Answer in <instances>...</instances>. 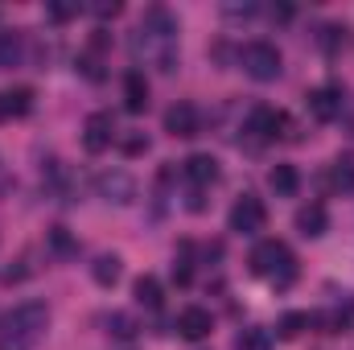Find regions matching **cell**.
Here are the masks:
<instances>
[{
  "label": "cell",
  "mask_w": 354,
  "mask_h": 350,
  "mask_svg": "<svg viewBox=\"0 0 354 350\" xmlns=\"http://www.w3.org/2000/svg\"><path fill=\"white\" fill-rule=\"evenodd\" d=\"M305 326H309V313H284V317H280V330H276V334H280V338H297V334H301Z\"/></svg>",
  "instance_id": "22"
},
{
  "label": "cell",
  "mask_w": 354,
  "mask_h": 350,
  "mask_svg": "<svg viewBox=\"0 0 354 350\" xmlns=\"http://www.w3.org/2000/svg\"><path fill=\"white\" fill-rule=\"evenodd\" d=\"M185 177H189L194 185H214V181H218V161L206 157V153H194V157L185 161Z\"/></svg>",
  "instance_id": "15"
},
{
  "label": "cell",
  "mask_w": 354,
  "mask_h": 350,
  "mask_svg": "<svg viewBox=\"0 0 354 350\" xmlns=\"http://www.w3.org/2000/svg\"><path fill=\"white\" fill-rule=\"evenodd\" d=\"M145 29H153V33H165V37H177V21L169 8H161V4H153L149 12H145V21H140Z\"/></svg>",
  "instance_id": "17"
},
{
  "label": "cell",
  "mask_w": 354,
  "mask_h": 350,
  "mask_svg": "<svg viewBox=\"0 0 354 350\" xmlns=\"http://www.w3.org/2000/svg\"><path fill=\"white\" fill-rule=\"evenodd\" d=\"M189 276H194V272H189V264L177 260V264H174V280H177V284H189Z\"/></svg>",
  "instance_id": "29"
},
{
  "label": "cell",
  "mask_w": 354,
  "mask_h": 350,
  "mask_svg": "<svg viewBox=\"0 0 354 350\" xmlns=\"http://www.w3.org/2000/svg\"><path fill=\"white\" fill-rule=\"evenodd\" d=\"M95 190H99V198H107L115 206H132L136 202V177L124 174V169H103L95 177Z\"/></svg>",
  "instance_id": "5"
},
{
  "label": "cell",
  "mask_w": 354,
  "mask_h": 350,
  "mask_svg": "<svg viewBox=\"0 0 354 350\" xmlns=\"http://www.w3.org/2000/svg\"><path fill=\"white\" fill-rule=\"evenodd\" d=\"M227 17H256V4H227Z\"/></svg>",
  "instance_id": "28"
},
{
  "label": "cell",
  "mask_w": 354,
  "mask_h": 350,
  "mask_svg": "<svg viewBox=\"0 0 354 350\" xmlns=\"http://www.w3.org/2000/svg\"><path fill=\"white\" fill-rule=\"evenodd\" d=\"M50 326V309L41 301H25L17 305L4 322H0V350H33L37 338Z\"/></svg>",
  "instance_id": "1"
},
{
  "label": "cell",
  "mask_w": 354,
  "mask_h": 350,
  "mask_svg": "<svg viewBox=\"0 0 354 350\" xmlns=\"http://www.w3.org/2000/svg\"><path fill=\"white\" fill-rule=\"evenodd\" d=\"M12 66H21V33L0 29V71H12Z\"/></svg>",
  "instance_id": "19"
},
{
  "label": "cell",
  "mask_w": 354,
  "mask_h": 350,
  "mask_svg": "<svg viewBox=\"0 0 354 350\" xmlns=\"http://www.w3.org/2000/svg\"><path fill=\"white\" fill-rule=\"evenodd\" d=\"M29 111H33V91L29 87H17V91L0 95V120H17V116H29Z\"/></svg>",
  "instance_id": "13"
},
{
  "label": "cell",
  "mask_w": 354,
  "mask_h": 350,
  "mask_svg": "<svg viewBox=\"0 0 354 350\" xmlns=\"http://www.w3.org/2000/svg\"><path fill=\"white\" fill-rule=\"evenodd\" d=\"M330 185L334 190H342V194H351L354 190V161H334V169H330Z\"/></svg>",
  "instance_id": "21"
},
{
  "label": "cell",
  "mask_w": 354,
  "mask_h": 350,
  "mask_svg": "<svg viewBox=\"0 0 354 350\" xmlns=\"http://www.w3.org/2000/svg\"><path fill=\"white\" fill-rule=\"evenodd\" d=\"M210 330H214V317H210L206 309L189 305V309H181V313H177V334H181L185 342H202Z\"/></svg>",
  "instance_id": "8"
},
{
  "label": "cell",
  "mask_w": 354,
  "mask_h": 350,
  "mask_svg": "<svg viewBox=\"0 0 354 350\" xmlns=\"http://www.w3.org/2000/svg\"><path fill=\"white\" fill-rule=\"evenodd\" d=\"M268 185H272L280 198H292V194L301 190V177H297V169H292V165H276V169L268 174Z\"/></svg>",
  "instance_id": "16"
},
{
  "label": "cell",
  "mask_w": 354,
  "mask_h": 350,
  "mask_svg": "<svg viewBox=\"0 0 354 350\" xmlns=\"http://www.w3.org/2000/svg\"><path fill=\"white\" fill-rule=\"evenodd\" d=\"M111 140H115V120H111L107 111H91L87 124H83V145H87V153L111 149Z\"/></svg>",
  "instance_id": "7"
},
{
  "label": "cell",
  "mask_w": 354,
  "mask_h": 350,
  "mask_svg": "<svg viewBox=\"0 0 354 350\" xmlns=\"http://www.w3.org/2000/svg\"><path fill=\"white\" fill-rule=\"evenodd\" d=\"M107 330H111L115 338H132V334H136V322H132L128 313H111V317H107Z\"/></svg>",
  "instance_id": "23"
},
{
  "label": "cell",
  "mask_w": 354,
  "mask_h": 350,
  "mask_svg": "<svg viewBox=\"0 0 354 350\" xmlns=\"http://www.w3.org/2000/svg\"><path fill=\"white\" fill-rule=\"evenodd\" d=\"M120 272H124L120 256H99V260L91 264V276H95V284H103V288H111V284L120 280Z\"/></svg>",
  "instance_id": "18"
},
{
  "label": "cell",
  "mask_w": 354,
  "mask_h": 350,
  "mask_svg": "<svg viewBox=\"0 0 354 350\" xmlns=\"http://www.w3.org/2000/svg\"><path fill=\"white\" fill-rule=\"evenodd\" d=\"M124 107H128L132 116L149 107V83H145L140 71H128V75H124Z\"/></svg>",
  "instance_id": "12"
},
{
  "label": "cell",
  "mask_w": 354,
  "mask_h": 350,
  "mask_svg": "<svg viewBox=\"0 0 354 350\" xmlns=\"http://www.w3.org/2000/svg\"><path fill=\"white\" fill-rule=\"evenodd\" d=\"M264 223H268V210H264V202H260L256 194H243V198L231 206V231L256 235V231H264Z\"/></svg>",
  "instance_id": "6"
},
{
  "label": "cell",
  "mask_w": 354,
  "mask_h": 350,
  "mask_svg": "<svg viewBox=\"0 0 354 350\" xmlns=\"http://www.w3.org/2000/svg\"><path fill=\"white\" fill-rule=\"evenodd\" d=\"M165 132L169 136H198V107L194 103H174L165 111Z\"/></svg>",
  "instance_id": "9"
},
{
  "label": "cell",
  "mask_w": 354,
  "mask_h": 350,
  "mask_svg": "<svg viewBox=\"0 0 354 350\" xmlns=\"http://www.w3.org/2000/svg\"><path fill=\"white\" fill-rule=\"evenodd\" d=\"M239 62H243V71H248L256 83H272V79L280 75V50H276L272 42H248L243 54H239Z\"/></svg>",
  "instance_id": "4"
},
{
  "label": "cell",
  "mask_w": 354,
  "mask_h": 350,
  "mask_svg": "<svg viewBox=\"0 0 354 350\" xmlns=\"http://www.w3.org/2000/svg\"><path fill=\"white\" fill-rule=\"evenodd\" d=\"M124 153H128V157H140V153H149V140H145V136H128V140H124Z\"/></svg>",
  "instance_id": "27"
},
{
  "label": "cell",
  "mask_w": 354,
  "mask_h": 350,
  "mask_svg": "<svg viewBox=\"0 0 354 350\" xmlns=\"http://www.w3.org/2000/svg\"><path fill=\"white\" fill-rule=\"evenodd\" d=\"M50 248H54L58 256H71V252H75V239H71V231H66V227H54V231H50Z\"/></svg>",
  "instance_id": "26"
},
{
  "label": "cell",
  "mask_w": 354,
  "mask_h": 350,
  "mask_svg": "<svg viewBox=\"0 0 354 350\" xmlns=\"http://www.w3.org/2000/svg\"><path fill=\"white\" fill-rule=\"evenodd\" d=\"M132 54L136 58H145V62H153L157 71H174L177 66V37H165V33H153V29H136L132 33Z\"/></svg>",
  "instance_id": "3"
},
{
  "label": "cell",
  "mask_w": 354,
  "mask_h": 350,
  "mask_svg": "<svg viewBox=\"0 0 354 350\" xmlns=\"http://www.w3.org/2000/svg\"><path fill=\"white\" fill-rule=\"evenodd\" d=\"M326 227H330V214H326V206H301L297 210V231L305 235V239H317V235H326Z\"/></svg>",
  "instance_id": "11"
},
{
  "label": "cell",
  "mask_w": 354,
  "mask_h": 350,
  "mask_svg": "<svg viewBox=\"0 0 354 350\" xmlns=\"http://www.w3.org/2000/svg\"><path fill=\"white\" fill-rule=\"evenodd\" d=\"M132 293H136V301H140L145 309H161V280H157V276H140Z\"/></svg>",
  "instance_id": "20"
},
{
  "label": "cell",
  "mask_w": 354,
  "mask_h": 350,
  "mask_svg": "<svg viewBox=\"0 0 354 350\" xmlns=\"http://www.w3.org/2000/svg\"><path fill=\"white\" fill-rule=\"evenodd\" d=\"M280 128H288V116L284 111H272V107H256L252 111V132H260L264 140L280 136Z\"/></svg>",
  "instance_id": "14"
},
{
  "label": "cell",
  "mask_w": 354,
  "mask_h": 350,
  "mask_svg": "<svg viewBox=\"0 0 354 350\" xmlns=\"http://www.w3.org/2000/svg\"><path fill=\"white\" fill-rule=\"evenodd\" d=\"M309 111H313V120L330 124V120L342 111V91H338V87H317V91H309Z\"/></svg>",
  "instance_id": "10"
},
{
  "label": "cell",
  "mask_w": 354,
  "mask_h": 350,
  "mask_svg": "<svg viewBox=\"0 0 354 350\" xmlns=\"http://www.w3.org/2000/svg\"><path fill=\"white\" fill-rule=\"evenodd\" d=\"M95 12H99V17H115V12H120V0H111V4L103 0V4H95Z\"/></svg>",
  "instance_id": "30"
},
{
  "label": "cell",
  "mask_w": 354,
  "mask_h": 350,
  "mask_svg": "<svg viewBox=\"0 0 354 350\" xmlns=\"http://www.w3.org/2000/svg\"><path fill=\"white\" fill-rule=\"evenodd\" d=\"M272 17H276V21H288V17H292V8H288V4H280V8H272Z\"/></svg>",
  "instance_id": "31"
},
{
  "label": "cell",
  "mask_w": 354,
  "mask_h": 350,
  "mask_svg": "<svg viewBox=\"0 0 354 350\" xmlns=\"http://www.w3.org/2000/svg\"><path fill=\"white\" fill-rule=\"evenodd\" d=\"M46 17L50 21H71V17H79V4H66V0H54V4H46Z\"/></svg>",
  "instance_id": "25"
},
{
  "label": "cell",
  "mask_w": 354,
  "mask_h": 350,
  "mask_svg": "<svg viewBox=\"0 0 354 350\" xmlns=\"http://www.w3.org/2000/svg\"><path fill=\"white\" fill-rule=\"evenodd\" d=\"M235 350H268V334L264 330H243L239 342H235Z\"/></svg>",
  "instance_id": "24"
},
{
  "label": "cell",
  "mask_w": 354,
  "mask_h": 350,
  "mask_svg": "<svg viewBox=\"0 0 354 350\" xmlns=\"http://www.w3.org/2000/svg\"><path fill=\"white\" fill-rule=\"evenodd\" d=\"M252 272L264 276V280H272L276 288H288V284L297 280V260H292V252H288L280 239H264V243L252 252Z\"/></svg>",
  "instance_id": "2"
}]
</instances>
